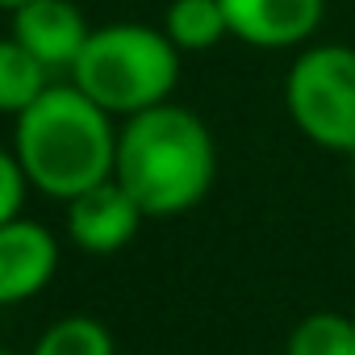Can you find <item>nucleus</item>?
<instances>
[{"instance_id":"f257e3e1","label":"nucleus","mask_w":355,"mask_h":355,"mask_svg":"<svg viewBox=\"0 0 355 355\" xmlns=\"http://www.w3.org/2000/svg\"><path fill=\"white\" fill-rule=\"evenodd\" d=\"M113 180L146 218H180L218 180V142L193 109L163 101L117 125Z\"/></svg>"},{"instance_id":"f03ea898","label":"nucleus","mask_w":355,"mask_h":355,"mask_svg":"<svg viewBox=\"0 0 355 355\" xmlns=\"http://www.w3.org/2000/svg\"><path fill=\"white\" fill-rule=\"evenodd\" d=\"M13 155L30 189L67 205L113 175L117 117L76 84H51L21 117H13Z\"/></svg>"},{"instance_id":"7ed1b4c3","label":"nucleus","mask_w":355,"mask_h":355,"mask_svg":"<svg viewBox=\"0 0 355 355\" xmlns=\"http://www.w3.org/2000/svg\"><path fill=\"white\" fill-rule=\"evenodd\" d=\"M67 76L109 117L125 121L134 113L171 101L175 84H180V51L171 46L163 26L109 21V26H92Z\"/></svg>"},{"instance_id":"20e7f679","label":"nucleus","mask_w":355,"mask_h":355,"mask_svg":"<svg viewBox=\"0 0 355 355\" xmlns=\"http://www.w3.org/2000/svg\"><path fill=\"white\" fill-rule=\"evenodd\" d=\"M284 109L297 134L330 155L355 150V46L309 42L284 71Z\"/></svg>"},{"instance_id":"39448f33","label":"nucleus","mask_w":355,"mask_h":355,"mask_svg":"<svg viewBox=\"0 0 355 355\" xmlns=\"http://www.w3.org/2000/svg\"><path fill=\"white\" fill-rule=\"evenodd\" d=\"M230 38L255 51H301L326 21V0H222Z\"/></svg>"},{"instance_id":"423d86ee","label":"nucleus","mask_w":355,"mask_h":355,"mask_svg":"<svg viewBox=\"0 0 355 355\" xmlns=\"http://www.w3.org/2000/svg\"><path fill=\"white\" fill-rule=\"evenodd\" d=\"M142 222H146V214L138 209V201L113 180V175L105 184L71 197L67 201V218H63L67 239L80 251H88V255H117L121 247L134 243Z\"/></svg>"},{"instance_id":"0eeeda50","label":"nucleus","mask_w":355,"mask_h":355,"mask_svg":"<svg viewBox=\"0 0 355 355\" xmlns=\"http://www.w3.org/2000/svg\"><path fill=\"white\" fill-rule=\"evenodd\" d=\"M9 38H17L51 76L71 71L92 26L71 0H30L17 13H9Z\"/></svg>"},{"instance_id":"6e6552de","label":"nucleus","mask_w":355,"mask_h":355,"mask_svg":"<svg viewBox=\"0 0 355 355\" xmlns=\"http://www.w3.org/2000/svg\"><path fill=\"white\" fill-rule=\"evenodd\" d=\"M59 272V239L34 222L13 218L0 226V305H21L38 297Z\"/></svg>"},{"instance_id":"1a4fd4ad","label":"nucleus","mask_w":355,"mask_h":355,"mask_svg":"<svg viewBox=\"0 0 355 355\" xmlns=\"http://www.w3.org/2000/svg\"><path fill=\"white\" fill-rule=\"evenodd\" d=\"M163 34L180 55H201L230 38V21L222 0H171L163 13Z\"/></svg>"},{"instance_id":"9d476101","label":"nucleus","mask_w":355,"mask_h":355,"mask_svg":"<svg viewBox=\"0 0 355 355\" xmlns=\"http://www.w3.org/2000/svg\"><path fill=\"white\" fill-rule=\"evenodd\" d=\"M46 88H51V71L17 38H0V113L21 117Z\"/></svg>"},{"instance_id":"9b49d317","label":"nucleus","mask_w":355,"mask_h":355,"mask_svg":"<svg viewBox=\"0 0 355 355\" xmlns=\"http://www.w3.org/2000/svg\"><path fill=\"white\" fill-rule=\"evenodd\" d=\"M284 355H355V318L338 309L305 313L284 343Z\"/></svg>"},{"instance_id":"f8f14e48","label":"nucleus","mask_w":355,"mask_h":355,"mask_svg":"<svg viewBox=\"0 0 355 355\" xmlns=\"http://www.w3.org/2000/svg\"><path fill=\"white\" fill-rule=\"evenodd\" d=\"M30 355H117V343L105 322H96L88 313H71V318L51 322L38 334Z\"/></svg>"},{"instance_id":"ddd939ff","label":"nucleus","mask_w":355,"mask_h":355,"mask_svg":"<svg viewBox=\"0 0 355 355\" xmlns=\"http://www.w3.org/2000/svg\"><path fill=\"white\" fill-rule=\"evenodd\" d=\"M26 193H30V180H26V171L13 155V146L5 150L0 146V226L21 218V205H26Z\"/></svg>"},{"instance_id":"4468645a","label":"nucleus","mask_w":355,"mask_h":355,"mask_svg":"<svg viewBox=\"0 0 355 355\" xmlns=\"http://www.w3.org/2000/svg\"><path fill=\"white\" fill-rule=\"evenodd\" d=\"M21 5H30V0H0V9H5V13H17Z\"/></svg>"},{"instance_id":"2eb2a0df","label":"nucleus","mask_w":355,"mask_h":355,"mask_svg":"<svg viewBox=\"0 0 355 355\" xmlns=\"http://www.w3.org/2000/svg\"><path fill=\"white\" fill-rule=\"evenodd\" d=\"M343 159H347V167H351V175H355V150H351V155H343Z\"/></svg>"},{"instance_id":"dca6fc26","label":"nucleus","mask_w":355,"mask_h":355,"mask_svg":"<svg viewBox=\"0 0 355 355\" xmlns=\"http://www.w3.org/2000/svg\"><path fill=\"white\" fill-rule=\"evenodd\" d=\"M0 355H17V351H9V347H0Z\"/></svg>"}]
</instances>
